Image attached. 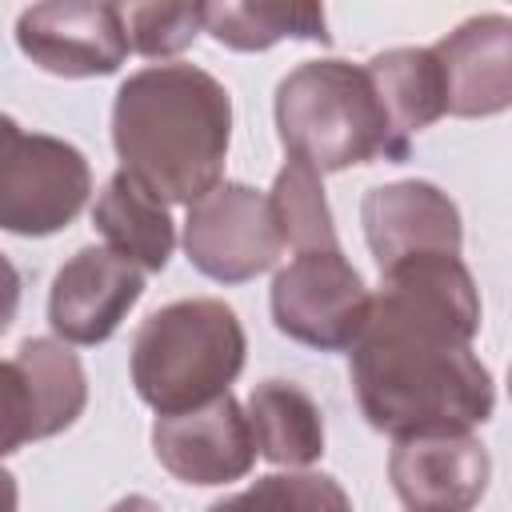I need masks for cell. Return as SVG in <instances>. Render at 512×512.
<instances>
[{
	"instance_id": "cell-1",
	"label": "cell",
	"mask_w": 512,
	"mask_h": 512,
	"mask_svg": "<svg viewBox=\"0 0 512 512\" xmlns=\"http://www.w3.org/2000/svg\"><path fill=\"white\" fill-rule=\"evenodd\" d=\"M120 168L164 204H196L224 184L232 144V96L196 64H148L112 100Z\"/></svg>"
},
{
	"instance_id": "cell-2",
	"label": "cell",
	"mask_w": 512,
	"mask_h": 512,
	"mask_svg": "<svg viewBox=\"0 0 512 512\" xmlns=\"http://www.w3.org/2000/svg\"><path fill=\"white\" fill-rule=\"evenodd\" d=\"M352 356V388L364 420L392 436L472 432L496 408V388L472 344L428 328L372 320Z\"/></svg>"
},
{
	"instance_id": "cell-3",
	"label": "cell",
	"mask_w": 512,
	"mask_h": 512,
	"mask_svg": "<svg viewBox=\"0 0 512 512\" xmlns=\"http://www.w3.org/2000/svg\"><path fill=\"white\" fill-rule=\"evenodd\" d=\"M276 132L284 152L320 176L372 160H408V140L396 136L368 68L348 60L292 68L276 84Z\"/></svg>"
},
{
	"instance_id": "cell-4",
	"label": "cell",
	"mask_w": 512,
	"mask_h": 512,
	"mask_svg": "<svg viewBox=\"0 0 512 512\" xmlns=\"http://www.w3.org/2000/svg\"><path fill=\"white\" fill-rule=\"evenodd\" d=\"M244 324L212 296L172 300L144 316L132 336L128 372L136 396L156 416L192 412L228 392L244 368Z\"/></svg>"
},
{
	"instance_id": "cell-5",
	"label": "cell",
	"mask_w": 512,
	"mask_h": 512,
	"mask_svg": "<svg viewBox=\"0 0 512 512\" xmlns=\"http://www.w3.org/2000/svg\"><path fill=\"white\" fill-rule=\"evenodd\" d=\"M92 192L84 152L48 132H24L4 116L0 228L12 236H52L68 228Z\"/></svg>"
},
{
	"instance_id": "cell-6",
	"label": "cell",
	"mask_w": 512,
	"mask_h": 512,
	"mask_svg": "<svg viewBox=\"0 0 512 512\" xmlns=\"http://www.w3.org/2000/svg\"><path fill=\"white\" fill-rule=\"evenodd\" d=\"M272 324L316 352H352L372 316V292L340 248L296 252L268 292Z\"/></svg>"
},
{
	"instance_id": "cell-7",
	"label": "cell",
	"mask_w": 512,
	"mask_h": 512,
	"mask_svg": "<svg viewBox=\"0 0 512 512\" xmlns=\"http://www.w3.org/2000/svg\"><path fill=\"white\" fill-rule=\"evenodd\" d=\"M284 248L288 244L272 196L252 184L224 180L188 208L184 256L196 272H204L216 284L256 280L280 260Z\"/></svg>"
},
{
	"instance_id": "cell-8",
	"label": "cell",
	"mask_w": 512,
	"mask_h": 512,
	"mask_svg": "<svg viewBox=\"0 0 512 512\" xmlns=\"http://www.w3.org/2000/svg\"><path fill=\"white\" fill-rule=\"evenodd\" d=\"M88 380L80 356L52 336H28L4 360V452L48 440L80 420Z\"/></svg>"
},
{
	"instance_id": "cell-9",
	"label": "cell",
	"mask_w": 512,
	"mask_h": 512,
	"mask_svg": "<svg viewBox=\"0 0 512 512\" xmlns=\"http://www.w3.org/2000/svg\"><path fill=\"white\" fill-rule=\"evenodd\" d=\"M16 44L36 68L64 80L112 76L132 52L124 8L88 0H52L24 8L16 16Z\"/></svg>"
},
{
	"instance_id": "cell-10",
	"label": "cell",
	"mask_w": 512,
	"mask_h": 512,
	"mask_svg": "<svg viewBox=\"0 0 512 512\" xmlns=\"http://www.w3.org/2000/svg\"><path fill=\"white\" fill-rule=\"evenodd\" d=\"M152 456L180 484L212 488V484H232L248 476L260 448H256L248 412L236 404L232 392H224L212 404H200L192 412L156 416Z\"/></svg>"
},
{
	"instance_id": "cell-11",
	"label": "cell",
	"mask_w": 512,
	"mask_h": 512,
	"mask_svg": "<svg viewBox=\"0 0 512 512\" xmlns=\"http://www.w3.org/2000/svg\"><path fill=\"white\" fill-rule=\"evenodd\" d=\"M144 296V268L108 244L80 248L60 264L48 292V324L64 344H104Z\"/></svg>"
},
{
	"instance_id": "cell-12",
	"label": "cell",
	"mask_w": 512,
	"mask_h": 512,
	"mask_svg": "<svg viewBox=\"0 0 512 512\" xmlns=\"http://www.w3.org/2000/svg\"><path fill=\"white\" fill-rule=\"evenodd\" d=\"M372 320L428 328L472 344L480 332V292L472 272L452 252L412 256L380 272V292L372 296Z\"/></svg>"
},
{
	"instance_id": "cell-13",
	"label": "cell",
	"mask_w": 512,
	"mask_h": 512,
	"mask_svg": "<svg viewBox=\"0 0 512 512\" xmlns=\"http://www.w3.org/2000/svg\"><path fill=\"white\" fill-rule=\"evenodd\" d=\"M392 492L408 512H472L492 480V456L472 432L404 436L388 452Z\"/></svg>"
},
{
	"instance_id": "cell-14",
	"label": "cell",
	"mask_w": 512,
	"mask_h": 512,
	"mask_svg": "<svg viewBox=\"0 0 512 512\" xmlns=\"http://www.w3.org/2000/svg\"><path fill=\"white\" fill-rule=\"evenodd\" d=\"M360 224L380 272L412 256H432V252L460 256L464 244L456 200L428 180H396L368 188L360 204Z\"/></svg>"
},
{
	"instance_id": "cell-15",
	"label": "cell",
	"mask_w": 512,
	"mask_h": 512,
	"mask_svg": "<svg viewBox=\"0 0 512 512\" xmlns=\"http://www.w3.org/2000/svg\"><path fill=\"white\" fill-rule=\"evenodd\" d=\"M432 52L444 72L452 116L476 120L512 108V16H468L448 36H440Z\"/></svg>"
},
{
	"instance_id": "cell-16",
	"label": "cell",
	"mask_w": 512,
	"mask_h": 512,
	"mask_svg": "<svg viewBox=\"0 0 512 512\" xmlns=\"http://www.w3.org/2000/svg\"><path fill=\"white\" fill-rule=\"evenodd\" d=\"M92 224L104 236V244L112 252H120L124 260H132L144 272H164L176 248V224L168 204L148 192L136 176H128L124 168L108 176V184L96 196L92 208Z\"/></svg>"
},
{
	"instance_id": "cell-17",
	"label": "cell",
	"mask_w": 512,
	"mask_h": 512,
	"mask_svg": "<svg viewBox=\"0 0 512 512\" xmlns=\"http://www.w3.org/2000/svg\"><path fill=\"white\" fill-rule=\"evenodd\" d=\"M244 412L264 460L284 468H308L324 456V416L300 384L264 380L248 392Z\"/></svg>"
},
{
	"instance_id": "cell-18",
	"label": "cell",
	"mask_w": 512,
	"mask_h": 512,
	"mask_svg": "<svg viewBox=\"0 0 512 512\" xmlns=\"http://www.w3.org/2000/svg\"><path fill=\"white\" fill-rule=\"evenodd\" d=\"M364 68L400 140L436 124L448 112V88L432 48H388V52H376Z\"/></svg>"
},
{
	"instance_id": "cell-19",
	"label": "cell",
	"mask_w": 512,
	"mask_h": 512,
	"mask_svg": "<svg viewBox=\"0 0 512 512\" xmlns=\"http://www.w3.org/2000/svg\"><path fill=\"white\" fill-rule=\"evenodd\" d=\"M204 32L232 52H264L280 40H332L320 4H208Z\"/></svg>"
},
{
	"instance_id": "cell-20",
	"label": "cell",
	"mask_w": 512,
	"mask_h": 512,
	"mask_svg": "<svg viewBox=\"0 0 512 512\" xmlns=\"http://www.w3.org/2000/svg\"><path fill=\"white\" fill-rule=\"evenodd\" d=\"M272 208L284 232V244H292L296 252H316V248H340L336 240V224L324 200V184L320 172L308 168L304 160H284V168L276 172L272 184Z\"/></svg>"
},
{
	"instance_id": "cell-21",
	"label": "cell",
	"mask_w": 512,
	"mask_h": 512,
	"mask_svg": "<svg viewBox=\"0 0 512 512\" xmlns=\"http://www.w3.org/2000/svg\"><path fill=\"white\" fill-rule=\"evenodd\" d=\"M208 512H352V500L328 472H272L216 500Z\"/></svg>"
},
{
	"instance_id": "cell-22",
	"label": "cell",
	"mask_w": 512,
	"mask_h": 512,
	"mask_svg": "<svg viewBox=\"0 0 512 512\" xmlns=\"http://www.w3.org/2000/svg\"><path fill=\"white\" fill-rule=\"evenodd\" d=\"M208 20V4H128L124 8V28L128 44L140 56H176L184 52Z\"/></svg>"
},
{
	"instance_id": "cell-23",
	"label": "cell",
	"mask_w": 512,
	"mask_h": 512,
	"mask_svg": "<svg viewBox=\"0 0 512 512\" xmlns=\"http://www.w3.org/2000/svg\"><path fill=\"white\" fill-rule=\"evenodd\" d=\"M108 512H164L156 500H148V496H140V492H132V496H120Z\"/></svg>"
},
{
	"instance_id": "cell-24",
	"label": "cell",
	"mask_w": 512,
	"mask_h": 512,
	"mask_svg": "<svg viewBox=\"0 0 512 512\" xmlns=\"http://www.w3.org/2000/svg\"><path fill=\"white\" fill-rule=\"evenodd\" d=\"M508 392H512V368H508Z\"/></svg>"
}]
</instances>
